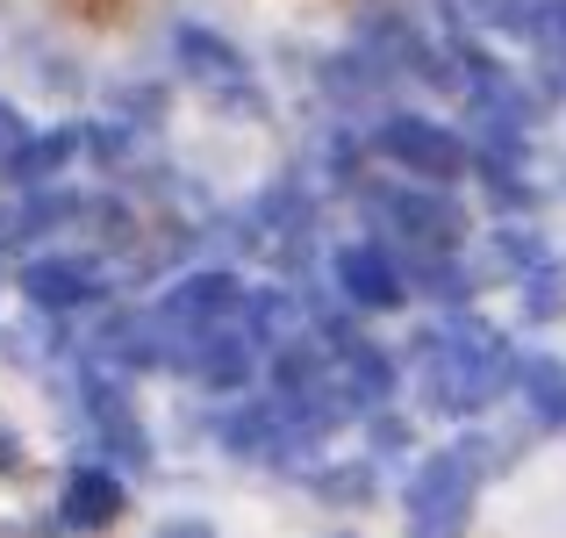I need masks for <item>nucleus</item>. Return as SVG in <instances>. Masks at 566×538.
Instances as JSON below:
<instances>
[{
  "mask_svg": "<svg viewBox=\"0 0 566 538\" xmlns=\"http://www.w3.org/2000/svg\"><path fill=\"white\" fill-rule=\"evenodd\" d=\"M374 152L395 158V166L416 173V179H438V187L467 173V144H459L444 123H430V115H387L374 130Z\"/></svg>",
  "mask_w": 566,
  "mask_h": 538,
  "instance_id": "nucleus-1",
  "label": "nucleus"
},
{
  "mask_svg": "<svg viewBox=\"0 0 566 538\" xmlns=\"http://www.w3.org/2000/svg\"><path fill=\"white\" fill-rule=\"evenodd\" d=\"M172 58H187V65L208 72L216 86H237V80H244V51H237V43H222L208 22H172Z\"/></svg>",
  "mask_w": 566,
  "mask_h": 538,
  "instance_id": "nucleus-2",
  "label": "nucleus"
},
{
  "mask_svg": "<svg viewBox=\"0 0 566 538\" xmlns=\"http://www.w3.org/2000/svg\"><path fill=\"white\" fill-rule=\"evenodd\" d=\"M337 273H345V288L359 294V302H374V309H387V302H395V294H401L395 266H387L374 245H352L345 259H337Z\"/></svg>",
  "mask_w": 566,
  "mask_h": 538,
  "instance_id": "nucleus-3",
  "label": "nucleus"
},
{
  "mask_svg": "<svg viewBox=\"0 0 566 538\" xmlns=\"http://www.w3.org/2000/svg\"><path fill=\"white\" fill-rule=\"evenodd\" d=\"M387 216H395L409 237H430V245H452V237H459V216L438 201V194H395Z\"/></svg>",
  "mask_w": 566,
  "mask_h": 538,
  "instance_id": "nucleus-4",
  "label": "nucleus"
},
{
  "mask_svg": "<svg viewBox=\"0 0 566 538\" xmlns=\"http://www.w3.org/2000/svg\"><path fill=\"white\" fill-rule=\"evenodd\" d=\"M531 395L545 416H566V366L559 359H531Z\"/></svg>",
  "mask_w": 566,
  "mask_h": 538,
  "instance_id": "nucleus-5",
  "label": "nucleus"
}]
</instances>
